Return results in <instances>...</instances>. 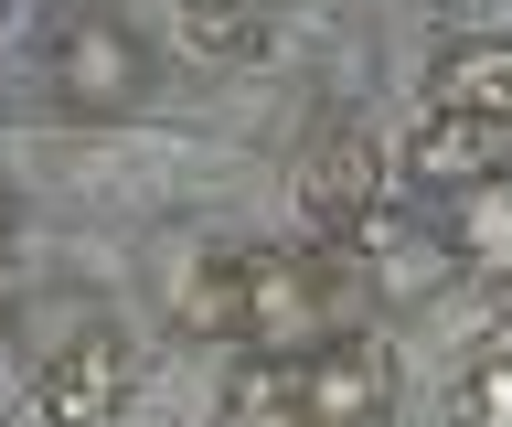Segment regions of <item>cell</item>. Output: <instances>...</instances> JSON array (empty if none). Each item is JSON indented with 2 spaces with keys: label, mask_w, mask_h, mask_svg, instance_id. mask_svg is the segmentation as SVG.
Segmentation results:
<instances>
[{
  "label": "cell",
  "mask_w": 512,
  "mask_h": 427,
  "mask_svg": "<svg viewBox=\"0 0 512 427\" xmlns=\"http://www.w3.org/2000/svg\"><path fill=\"white\" fill-rule=\"evenodd\" d=\"M299 406H310V427H374L395 406V353H384L374 331L342 321L331 342L299 353Z\"/></svg>",
  "instance_id": "obj_6"
},
{
  "label": "cell",
  "mask_w": 512,
  "mask_h": 427,
  "mask_svg": "<svg viewBox=\"0 0 512 427\" xmlns=\"http://www.w3.org/2000/svg\"><path fill=\"white\" fill-rule=\"evenodd\" d=\"M427 97L459 107V118H512V33H470V43H448L438 75H427Z\"/></svg>",
  "instance_id": "obj_9"
},
{
  "label": "cell",
  "mask_w": 512,
  "mask_h": 427,
  "mask_svg": "<svg viewBox=\"0 0 512 427\" xmlns=\"http://www.w3.org/2000/svg\"><path fill=\"white\" fill-rule=\"evenodd\" d=\"M491 171H512V118H459V107H438V118L406 139V182H427V193H459V182H491Z\"/></svg>",
  "instance_id": "obj_7"
},
{
  "label": "cell",
  "mask_w": 512,
  "mask_h": 427,
  "mask_svg": "<svg viewBox=\"0 0 512 427\" xmlns=\"http://www.w3.org/2000/svg\"><path fill=\"white\" fill-rule=\"evenodd\" d=\"M171 11H182L192 54H214V65H246L267 43V0H171Z\"/></svg>",
  "instance_id": "obj_12"
},
{
  "label": "cell",
  "mask_w": 512,
  "mask_h": 427,
  "mask_svg": "<svg viewBox=\"0 0 512 427\" xmlns=\"http://www.w3.org/2000/svg\"><path fill=\"white\" fill-rule=\"evenodd\" d=\"M128 385H139V342H128L107 310H96L86 331H64L54 353L32 363V395H43L54 427H118L128 417Z\"/></svg>",
  "instance_id": "obj_3"
},
{
  "label": "cell",
  "mask_w": 512,
  "mask_h": 427,
  "mask_svg": "<svg viewBox=\"0 0 512 427\" xmlns=\"http://www.w3.org/2000/svg\"><path fill=\"white\" fill-rule=\"evenodd\" d=\"M224 427H310V406H299V363L246 353L235 385H224Z\"/></svg>",
  "instance_id": "obj_11"
},
{
  "label": "cell",
  "mask_w": 512,
  "mask_h": 427,
  "mask_svg": "<svg viewBox=\"0 0 512 427\" xmlns=\"http://www.w3.org/2000/svg\"><path fill=\"white\" fill-rule=\"evenodd\" d=\"M448 257L480 267L491 289L512 278V171H491V182H459V214H448Z\"/></svg>",
  "instance_id": "obj_10"
},
{
  "label": "cell",
  "mask_w": 512,
  "mask_h": 427,
  "mask_svg": "<svg viewBox=\"0 0 512 427\" xmlns=\"http://www.w3.org/2000/svg\"><path fill=\"white\" fill-rule=\"evenodd\" d=\"M448 427H512V342L459 363V385H448Z\"/></svg>",
  "instance_id": "obj_13"
},
{
  "label": "cell",
  "mask_w": 512,
  "mask_h": 427,
  "mask_svg": "<svg viewBox=\"0 0 512 427\" xmlns=\"http://www.w3.org/2000/svg\"><path fill=\"white\" fill-rule=\"evenodd\" d=\"M288 193H299V225H310L320 246H342V235L384 203L374 129H363V118H320V129L299 139V161H288Z\"/></svg>",
  "instance_id": "obj_2"
},
{
  "label": "cell",
  "mask_w": 512,
  "mask_h": 427,
  "mask_svg": "<svg viewBox=\"0 0 512 427\" xmlns=\"http://www.w3.org/2000/svg\"><path fill=\"white\" fill-rule=\"evenodd\" d=\"M171 321L192 342H235V321H246V257L235 246H192L171 267Z\"/></svg>",
  "instance_id": "obj_8"
},
{
  "label": "cell",
  "mask_w": 512,
  "mask_h": 427,
  "mask_svg": "<svg viewBox=\"0 0 512 427\" xmlns=\"http://www.w3.org/2000/svg\"><path fill=\"white\" fill-rule=\"evenodd\" d=\"M11 225H22V203H11V182H0V246H11Z\"/></svg>",
  "instance_id": "obj_14"
},
{
  "label": "cell",
  "mask_w": 512,
  "mask_h": 427,
  "mask_svg": "<svg viewBox=\"0 0 512 427\" xmlns=\"http://www.w3.org/2000/svg\"><path fill=\"white\" fill-rule=\"evenodd\" d=\"M342 267H352V289H374L384 310H416V299H438V278H448V225H427L406 203H374V214L342 235Z\"/></svg>",
  "instance_id": "obj_4"
},
{
  "label": "cell",
  "mask_w": 512,
  "mask_h": 427,
  "mask_svg": "<svg viewBox=\"0 0 512 427\" xmlns=\"http://www.w3.org/2000/svg\"><path fill=\"white\" fill-rule=\"evenodd\" d=\"M54 86L86 118H128L150 97V43L128 22H107V11H75V22H54Z\"/></svg>",
  "instance_id": "obj_5"
},
{
  "label": "cell",
  "mask_w": 512,
  "mask_h": 427,
  "mask_svg": "<svg viewBox=\"0 0 512 427\" xmlns=\"http://www.w3.org/2000/svg\"><path fill=\"white\" fill-rule=\"evenodd\" d=\"M0 342H11V299H0Z\"/></svg>",
  "instance_id": "obj_15"
},
{
  "label": "cell",
  "mask_w": 512,
  "mask_h": 427,
  "mask_svg": "<svg viewBox=\"0 0 512 427\" xmlns=\"http://www.w3.org/2000/svg\"><path fill=\"white\" fill-rule=\"evenodd\" d=\"M502 321H512V278H502Z\"/></svg>",
  "instance_id": "obj_16"
},
{
  "label": "cell",
  "mask_w": 512,
  "mask_h": 427,
  "mask_svg": "<svg viewBox=\"0 0 512 427\" xmlns=\"http://www.w3.org/2000/svg\"><path fill=\"white\" fill-rule=\"evenodd\" d=\"M342 289H352L342 257H320V246H256V257H246V321H235V342L267 353V363H299L310 342L342 331Z\"/></svg>",
  "instance_id": "obj_1"
}]
</instances>
